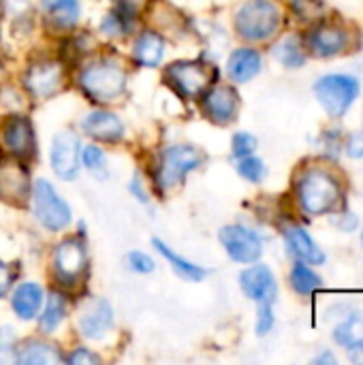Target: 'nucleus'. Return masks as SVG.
<instances>
[{
	"label": "nucleus",
	"mask_w": 363,
	"mask_h": 365,
	"mask_svg": "<svg viewBox=\"0 0 363 365\" xmlns=\"http://www.w3.org/2000/svg\"><path fill=\"white\" fill-rule=\"evenodd\" d=\"M297 199L306 214L323 216V214L332 212L340 201L338 180L325 169H310L300 178Z\"/></svg>",
	"instance_id": "nucleus-1"
},
{
	"label": "nucleus",
	"mask_w": 363,
	"mask_h": 365,
	"mask_svg": "<svg viewBox=\"0 0 363 365\" xmlns=\"http://www.w3.org/2000/svg\"><path fill=\"white\" fill-rule=\"evenodd\" d=\"M280 24V11L272 0H248L235 15L237 32L248 41L270 38Z\"/></svg>",
	"instance_id": "nucleus-2"
},
{
	"label": "nucleus",
	"mask_w": 363,
	"mask_h": 365,
	"mask_svg": "<svg viewBox=\"0 0 363 365\" xmlns=\"http://www.w3.org/2000/svg\"><path fill=\"white\" fill-rule=\"evenodd\" d=\"M315 94L323 109L338 118L355 103L359 94V81L351 75H325L315 83Z\"/></svg>",
	"instance_id": "nucleus-3"
},
{
	"label": "nucleus",
	"mask_w": 363,
	"mask_h": 365,
	"mask_svg": "<svg viewBox=\"0 0 363 365\" xmlns=\"http://www.w3.org/2000/svg\"><path fill=\"white\" fill-rule=\"evenodd\" d=\"M126 75L116 62H94L81 75L83 90L96 101H113L122 94Z\"/></svg>",
	"instance_id": "nucleus-4"
},
{
	"label": "nucleus",
	"mask_w": 363,
	"mask_h": 365,
	"mask_svg": "<svg viewBox=\"0 0 363 365\" xmlns=\"http://www.w3.org/2000/svg\"><path fill=\"white\" fill-rule=\"evenodd\" d=\"M32 207L36 220L49 229V231H60L68 227L71 222V207L58 197L53 186L45 180H39L32 190Z\"/></svg>",
	"instance_id": "nucleus-5"
},
{
	"label": "nucleus",
	"mask_w": 363,
	"mask_h": 365,
	"mask_svg": "<svg viewBox=\"0 0 363 365\" xmlns=\"http://www.w3.org/2000/svg\"><path fill=\"white\" fill-rule=\"evenodd\" d=\"M201 163V154L193 145H171L160 154L158 163V182L165 188L180 184L186 173L197 169Z\"/></svg>",
	"instance_id": "nucleus-6"
},
{
	"label": "nucleus",
	"mask_w": 363,
	"mask_h": 365,
	"mask_svg": "<svg viewBox=\"0 0 363 365\" xmlns=\"http://www.w3.org/2000/svg\"><path fill=\"white\" fill-rule=\"evenodd\" d=\"M220 244L225 246L229 257L237 263H255V261H259V257L263 252L261 237L252 229L240 227V225L223 227L220 229Z\"/></svg>",
	"instance_id": "nucleus-7"
},
{
	"label": "nucleus",
	"mask_w": 363,
	"mask_h": 365,
	"mask_svg": "<svg viewBox=\"0 0 363 365\" xmlns=\"http://www.w3.org/2000/svg\"><path fill=\"white\" fill-rule=\"evenodd\" d=\"M167 79L184 96H197L208 88L212 75L201 62H175L167 68Z\"/></svg>",
	"instance_id": "nucleus-8"
},
{
	"label": "nucleus",
	"mask_w": 363,
	"mask_h": 365,
	"mask_svg": "<svg viewBox=\"0 0 363 365\" xmlns=\"http://www.w3.org/2000/svg\"><path fill=\"white\" fill-rule=\"evenodd\" d=\"M51 169L62 180H73L79 169V141L73 133H58L51 141Z\"/></svg>",
	"instance_id": "nucleus-9"
},
{
	"label": "nucleus",
	"mask_w": 363,
	"mask_h": 365,
	"mask_svg": "<svg viewBox=\"0 0 363 365\" xmlns=\"http://www.w3.org/2000/svg\"><path fill=\"white\" fill-rule=\"evenodd\" d=\"M30 195V180L26 169L17 160H6L0 165V199L19 205Z\"/></svg>",
	"instance_id": "nucleus-10"
},
{
	"label": "nucleus",
	"mask_w": 363,
	"mask_h": 365,
	"mask_svg": "<svg viewBox=\"0 0 363 365\" xmlns=\"http://www.w3.org/2000/svg\"><path fill=\"white\" fill-rule=\"evenodd\" d=\"M2 143L15 158H30L34 154V130L26 118H9L2 128Z\"/></svg>",
	"instance_id": "nucleus-11"
},
{
	"label": "nucleus",
	"mask_w": 363,
	"mask_h": 365,
	"mask_svg": "<svg viewBox=\"0 0 363 365\" xmlns=\"http://www.w3.org/2000/svg\"><path fill=\"white\" fill-rule=\"evenodd\" d=\"M60 86H62V68L58 62H39L26 75V88L36 98L56 94Z\"/></svg>",
	"instance_id": "nucleus-12"
},
{
	"label": "nucleus",
	"mask_w": 363,
	"mask_h": 365,
	"mask_svg": "<svg viewBox=\"0 0 363 365\" xmlns=\"http://www.w3.org/2000/svg\"><path fill=\"white\" fill-rule=\"evenodd\" d=\"M111 325L113 312L105 299H92L79 317V331L90 340H101L111 329Z\"/></svg>",
	"instance_id": "nucleus-13"
},
{
	"label": "nucleus",
	"mask_w": 363,
	"mask_h": 365,
	"mask_svg": "<svg viewBox=\"0 0 363 365\" xmlns=\"http://www.w3.org/2000/svg\"><path fill=\"white\" fill-rule=\"evenodd\" d=\"M53 267L60 280L73 282L86 267V250L79 242L66 240L56 248L53 255Z\"/></svg>",
	"instance_id": "nucleus-14"
},
{
	"label": "nucleus",
	"mask_w": 363,
	"mask_h": 365,
	"mask_svg": "<svg viewBox=\"0 0 363 365\" xmlns=\"http://www.w3.org/2000/svg\"><path fill=\"white\" fill-rule=\"evenodd\" d=\"M240 284L252 302L263 304V302H274L276 297V280L272 269L265 265H252L250 269H246L240 276Z\"/></svg>",
	"instance_id": "nucleus-15"
},
{
	"label": "nucleus",
	"mask_w": 363,
	"mask_h": 365,
	"mask_svg": "<svg viewBox=\"0 0 363 365\" xmlns=\"http://www.w3.org/2000/svg\"><path fill=\"white\" fill-rule=\"evenodd\" d=\"M81 128L83 133H88L92 139L98 141H118L124 135V124L118 115L109 113V111H94L88 113L81 120Z\"/></svg>",
	"instance_id": "nucleus-16"
},
{
	"label": "nucleus",
	"mask_w": 363,
	"mask_h": 365,
	"mask_svg": "<svg viewBox=\"0 0 363 365\" xmlns=\"http://www.w3.org/2000/svg\"><path fill=\"white\" fill-rule=\"evenodd\" d=\"M308 43H310V49L317 56L329 58V56H336V53L344 51V47L349 43V36H347V32L340 26L325 24V26H317L310 32Z\"/></svg>",
	"instance_id": "nucleus-17"
},
{
	"label": "nucleus",
	"mask_w": 363,
	"mask_h": 365,
	"mask_svg": "<svg viewBox=\"0 0 363 365\" xmlns=\"http://www.w3.org/2000/svg\"><path fill=\"white\" fill-rule=\"evenodd\" d=\"M285 240L289 250L304 263L310 265H323L325 263V252L317 246V242L310 237V233L302 227H287L285 229Z\"/></svg>",
	"instance_id": "nucleus-18"
},
{
	"label": "nucleus",
	"mask_w": 363,
	"mask_h": 365,
	"mask_svg": "<svg viewBox=\"0 0 363 365\" xmlns=\"http://www.w3.org/2000/svg\"><path fill=\"white\" fill-rule=\"evenodd\" d=\"M205 113L218 122V124H227L237 115V107H240V98L231 88H216L210 90L205 101H203Z\"/></svg>",
	"instance_id": "nucleus-19"
},
{
	"label": "nucleus",
	"mask_w": 363,
	"mask_h": 365,
	"mask_svg": "<svg viewBox=\"0 0 363 365\" xmlns=\"http://www.w3.org/2000/svg\"><path fill=\"white\" fill-rule=\"evenodd\" d=\"M43 304V291L39 284L34 282H24L15 289L13 297H11V306L15 310V314L24 321H30L36 317L39 308Z\"/></svg>",
	"instance_id": "nucleus-20"
},
{
	"label": "nucleus",
	"mask_w": 363,
	"mask_h": 365,
	"mask_svg": "<svg viewBox=\"0 0 363 365\" xmlns=\"http://www.w3.org/2000/svg\"><path fill=\"white\" fill-rule=\"evenodd\" d=\"M227 71H229L231 79H235L240 83L250 81L261 71V56H259V51L248 49V47L235 49L231 53V58H229Z\"/></svg>",
	"instance_id": "nucleus-21"
},
{
	"label": "nucleus",
	"mask_w": 363,
	"mask_h": 365,
	"mask_svg": "<svg viewBox=\"0 0 363 365\" xmlns=\"http://www.w3.org/2000/svg\"><path fill=\"white\" fill-rule=\"evenodd\" d=\"M163 53H165V43L154 32H143L133 47L135 60L143 66H156L163 60Z\"/></svg>",
	"instance_id": "nucleus-22"
},
{
	"label": "nucleus",
	"mask_w": 363,
	"mask_h": 365,
	"mask_svg": "<svg viewBox=\"0 0 363 365\" xmlns=\"http://www.w3.org/2000/svg\"><path fill=\"white\" fill-rule=\"evenodd\" d=\"M336 344L344 349H353L363 344V312H351L336 329H334Z\"/></svg>",
	"instance_id": "nucleus-23"
},
{
	"label": "nucleus",
	"mask_w": 363,
	"mask_h": 365,
	"mask_svg": "<svg viewBox=\"0 0 363 365\" xmlns=\"http://www.w3.org/2000/svg\"><path fill=\"white\" fill-rule=\"evenodd\" d=\"M43 11L49 15V19L62 28H68L79 17V2L77 0H41Z\"/></svg>",
	"instance_id": "nucleus-24"
},
{
	"label": "nucleus",
	"mask_w": 363,
	"mask_h": 365,
	"mask_svg": "<svg viewBox=\"0 0 363 365\" xmlns=\"http://www.w3.org/2000/svg\"><path fill=\"white\" fill-rule=\"evenodd\" d=\"M154 244L158 246V250H160V255L171 263V267L182 276V278H186V280H193V282H199L203 276H205V272L201 269V267H197L195 263H190V261H186V259H182L178 252H173L167 244H163L160 240H154Z\"/></svg>",
	"instance_id": "nucleus-25"
},
{
	"label": "nucleus",
	"mask_w": 363,
	"mask_h": 365,
	"mask_svg": "<svg viewBox=\"0 0 363 365\" xmlns=\"http://www.w3.org/2000/svg\"><path fill=\"white\" fill-rule=\"evenodd\" d=\"M17 361L21 364H58L60 355L53 351V346L43 344V342H28L21 353H17Z\"/></svg>",
	"instance_id": "nucleus-26"
},
{
	"label": "nucleus",
	"mask_w": 363,
	"mask_h": 365,
	"mask_svg": "<svg viewBox=\"0 0 363 365\" xmlns=\"http://www.w3.org/2000/svg\"><path fill=\"white\" fill-rule=\"evenodd\" d=\"M291 284H293V289H295L300 295H310V293H315L317 289L323 287V280H321L308 265L297 263V265L293 267V272H291Z\"/></svg>",
	"instance_id": "nucleus-27"
},
{
	"label": "nucleus",
	"mask_w": 363,
	"mask_h": 365,
	"mask_svg": "<svg viewBox=\"0 0 363 365\" xmlns=\"http://www.w3.org/2000/svg\"><path fill=\"white\" fill-rule=\"evenodd\" d=\"M64 314H66V302L62 295H51L47 306H45V312L41 317V329L45 334H51L53 329H58V325L64 321Z\"/></svg>",
	"instance_id": "nucleus-28"
},
{
	"label": "nucleus",
	"mask_w": 363,
	"mask_h": 365,
	"mask_svg": "<svg viewBox=\"0 0 363 365\" xmlns=\"http://www.w3.org/2000/svg\"><path fill=\"white\" fill-rule=\"evenodd\" d=\"M274 53H276V58L285 64V66H302L304 62H306V58H304V53H302V49H300V43H297V38H285L276 49H274Z\"/></svg>",
	"instance_id": "nucleus-29"
},
{
	"label": "nucleus",
	"mask_w": 363,
	"mask_h": 365,
	"mask_svg": "<svg viewBox=\"0 0 363 365\" xmlns=\"http://www.w3.org/2000/svg\"><path fill=\"white\" fill-rule=\"evenodd\" d=\"M237 171L242 178L250 180V182H259L263 175H265V165L261 158H255V156H242L240 163H237Z\"/></svg>",
	"instance_id": "nucleus-30"
},
{
	"label": "nucleus",
	"mask_w": 363,
	"mask_h": 365,
	"mask_svg": "<svg viewBox=\"0 0 363 365\" xmlns=\"http://www.w3.org/2000/svg\"><path fill=\"white\" fill-rule=\"evenodd\" d=\"M126 13H111V15H107L105 19H103V32H107V34H111V36H116V34H126V30H128V26H124L126 24Z\"/></svg>",
	"instance_id": "nucleus-31"
},
{
	"label": "nucleus",
	"mask_w": 363,
	"mask_h": 365,
	"mask_svg": "<svg viewBox=\"0 0 363 365\" xmlns=\"http://www.w3.org/2000/svg\"><path fill=\"white\" fill-rule=\"evenodd\" d=\"M274 327V312H272V302H263L259 306V317H257V334L265 336Z\"/></svg>",
	"instance_id": "nucleus-32"
},
{
	"label": "nucleus",
	"mask_w": 363,
	"mask_h": 365,
	"mask_svg": "<svg viewBox=\"0 0 363 365\" xmlns=\"http://www.w3.org/2000/svg\"><path fill=\"white\" fill-rule=\"evenodd\" d=\"M255 148H257V139L252 137V135H248V133H237L235 137H233V154L235 156H248V154H252L255 152Z\"/></svg>",
	"instance_id": "nucleus-33"
},
{
	"label": "nucleus",
	"mask_w": 363,
	"mask_h": 365,
	"mask_svg": "<svg viewBox=\"0 0 363 365\" xmlns=\"http://www.w3.org/2000/svg\"><path fill=\"white\" fill-rule=\"evenodd\" d=\"M15 355V336L9 327L0 329V364L11 361Z\"/></svg>",
	"instance_id": "nucleus-34"
},
{
	"label": "nucleus",
	"mask_w": 363,
	"mask_h": 365,
	"mask_svg": "<svg viewBox=\"0 0 363 365\" xmlns=\"http://www.w3.org/2000/svg\"><path fill=\"white\" fill-rule=\"evenodd\" d=\"M81 156H83V165H86L88 169H92V171H98V169L105 167V156H103V152H101L96 145L83 148Z\"/></svg>",
	"instance_id": "nucleus-35"
},
{
	"label": "nucleus",
	"mask_w": 363,
	"mask_h": 365,
	"mask_svg": "<svg viewBox=\"0 0 363 365\" xmlns=\"http://www.w3.org/2000/svg\"><path fill=\"white\" fill-rule=\"evenodd\" d=\"M128 265H131V269H135L139 274H148V272L154 269L152 257H148L145 252H137V250L128 255Z\"/></svg>",
	"instance_id": "nucleus-36"
},
{
	"label": "nucleus",
	"mask_w": 363,
	"mask_h": 365,
	"mask_svg": "<svg viewBox=\"0 0 363 365\" xmlns=\"http://www.w3.org/2000/svg\"><path fill=\"white\" fill-rule=\"evenodd\" d=\"M293 9H295L304 19H315V17H319L321 11H323L321 2H317V0H295V2H293Z\"/></svg>",
	"instance_id": "nucleus-37"
},
{
	"label": "nucleus",
	"mask_w": 363,
	"mask_h": 365,
	"mask_svg": "<svg viewBox=\"0 0 363 365\" xmlns=\"http://www.w3.org/2000/svg\"><path fill=\"white\" fill-rule=\"evenodd\" d=\"M68 361L71 364H98V357L94 353H88L86 349H79L68 357Z\"/></svg>",
	"instance_id": "nucleus-38"
},
{
	"label": "nucleus",
	"mask_w": 363,
	"mask_h": 365,
	"mask_svg": "<svg viewBox=\"0 0 363 365\" xmlns=\"http://www.w3.org/2000/svg\"><path fill=\"white\" fill-rule=\"evenodd\" d=\"M145 2H148V0H118V6H120L122 13L135 15V13H139V11L143 9Z\"/></svg>",
	"instance_id": "nucleus-39"
},
{
	"label": "nucleus",
	"mask_w": 363,
	"mask_h": 365,
	"mask_svg": "<svg viewBox=\"0 0 363 365\" xmlns=\"http://www.w3.org/2000/svg\"><path fill=\"white\" fill-rule=\"evenodd\" d=\"M11 282H13V272H11V267H9L6 263H0V297L9 291Z\"/></svg>",
	"instance_id": "nucleus-40"
},
{
	"label": "nucleus",
	"mask_w": 363,
	"mask_h": 365,
	"mask_svg": "<svg viewBox=\"0 0 363 365\" xmlns=\"http://www.w3.org/2000/svg\"><path fill=\"white\" fill-rule=\"evenodd\" d=\"M349 154L355 158H363V133H357L349 141Z\"/></svg>",
	"instance_id": "nucleus-41"
},
{
	"label": "nucleus",
	"mask_w": 363,
	"mask_h": 365,
	"mask_svg": "<svg viewBox=\"0 0 363 365\" xmlns=\"http://www.w3.org/2000/svg\"><path fill=\"white\" fill-rule=\"evenodd\" d=\"M338 227H340L342 231H355V227H357V216L347 214L342 220H338Z\"/></svg>",
	"instance_id": "nucleus-42"
},
{
	"label": "nucleus",
	"mask_w": 363,
	"mask_h": 365,
	"mask_svg": "<svg viewBox=\"0 0 363 365\" xmlns=\"http://www.w3.org/2000/svg\"><path fill=\"white\" fill-rule=\"evenodd\" d=\"M349 357H351L353 361H359V364H363V344L349 349Z\"/></svg>",
	"instance_id": "nucleus-43"
},
{
	"label": "nucleus",
	"mask_w": 363,
	"mask_h": 365,
	"mask_svg": "<svg viewBox=\"0 0 363 365\" xmlns=\"http://www.w3.org/2000/svg\"><path fill=\"white\" fill-rule=\"evenodd\" d=\"M315 364H336V357H334L329 351H325L321 357H317V359H315Z\"/></svg>",
	"instance_id": "nucleus-44"
}]
</instances>
